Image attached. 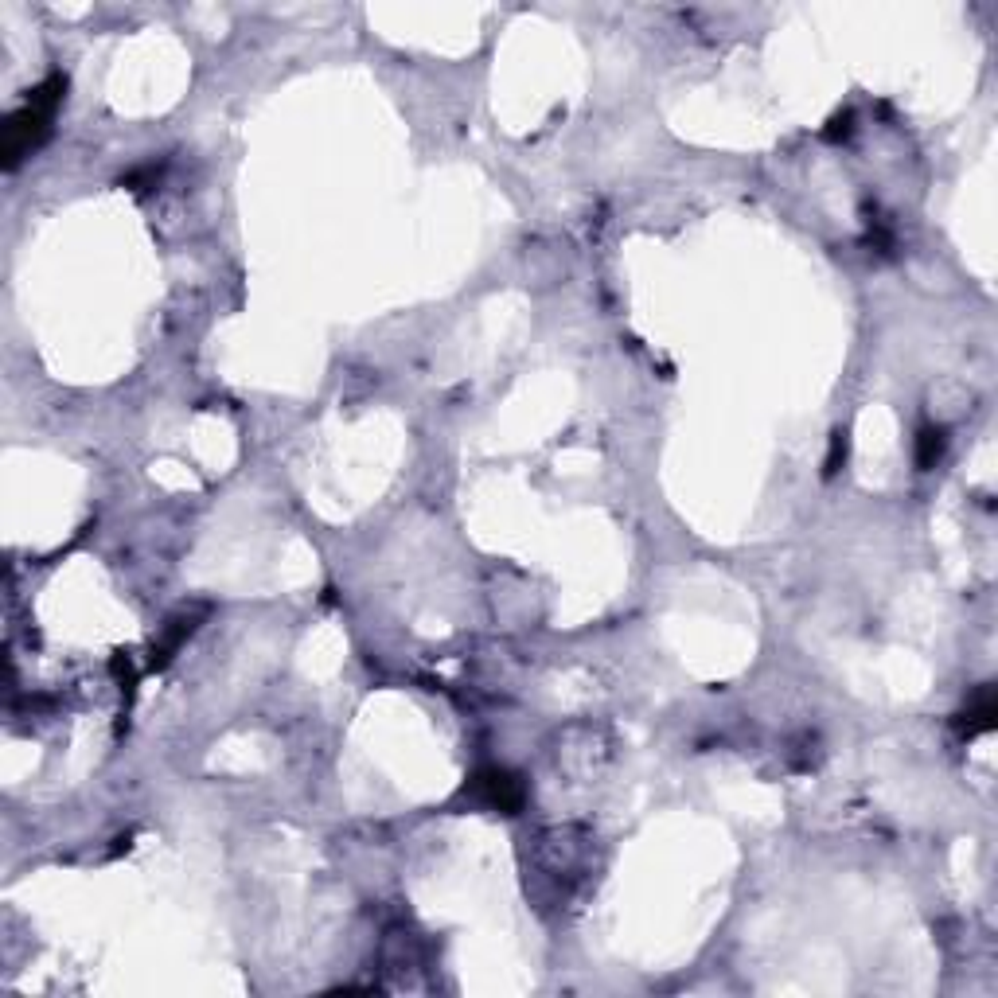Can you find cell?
<instances>
[{
  "instance_id": "6da1fadb",
  "label": "cell",
  "mask_w": 998,
  "mask_h": 998,
  "mask_svg": "<svg viewBox=\"0 0 998 998\" xmlns=\"http://www.w3.org/2000/svg\"><path fill=\"white\" fill-rule=\"evenodd\" d=\"M63 90H67L63 75H51L36 94H32V102H28L20 114H12V121H8V141H4L8 164H16L24 153H32L39 141L47 137L51 114H55V106L63 102Z\"/></svg>"
},
{
  "instance_id": "7a4b0ae2",
  "label": "cell",
  "mask_w": 998,
  "mask_h": 998,
  "mask_svg": "<svg viewBox=\"0 0 998 998\" xmlns=\"http://www.w3.org/2000/svg\"><path fill=\"white\" fill-rule=\"evenodd\" d=\"M472 792L484 800L488 807H499V811H519L523 807V780L519 776H511V772H480L476 780H472Z\"/></svg>"
},
{
  "instance_id": "3957f363",
  "label": "cell",
  "mask_w": 998,
  "mask_h": 998,
  "mask_svg": "<svg viewBox=\"0 0 998 998\" xmlns=\"http://www.w3.org/2000/svg\"><path fill=\"white\" fill-rule=\"evenodd\" d=\"M995 718H998L995 691H991V687H983V691H975V698L967 702V710L956 718V726H960L963 737H975V733L995 730Z\"/></svg>"
},
{
  "instance_id": "277c9868",
  "label": "cell",
  "mask_w": 998,
  "mask_h": 998,
  "mask_svg": "<svg viewBox=\"0 0 998 998\" xmlns=\"http://www.w3.org/2000/svg\"><path fill=\"white\" fill-rule=\"evenodd\" d=\"M948 449V433L940 425H924L917 433V468H936Z\"/></svg>"
},
{
  "instance_id": "5b68a950",
  "label": "cell",
  "mask_w": 998,
  "mask_h": 998,
  "mask_svg": "<svg viewBox=\"0 0 998 998\" xmlns=\"http://www.w3.org/2000/svg\"><path fill=\"white\" fill-rule=\"evenodd\" d=\"M843 461H846V433L843 429H835V433H831V453H827V464H823V476H827V480L839 476Z\"/></svg>"
},
{
  "instance_id": "8992f818",
  "label": "cell",
  "mask_w": 998,
  "mask_h": 998,
  "mask_svg": "<svg viewBox=\"0 0 998 998\" xmlns=\"http://www.w3.org/2000/svg\"><path fill=\"white\" fill-rule=\"evenodd\" d=\"M850 133H854V114H850V110L839 114V117H831V125L823 129V137H827V141H846Z\"/></svg>"
}]
</instances>
